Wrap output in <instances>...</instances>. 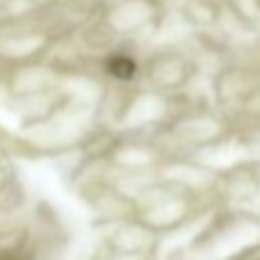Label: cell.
Masks as SVG:
<instances>
[{"instance_id":"obj_1","label":"cell","mask_w":260,"mask_h":260,"mask_svg":"<svg viewBox=\"0 0 260 260\" xmlns=\"http://www.w3.org/2000/svg\"><path fill=\"white\" fill-rule=\"evenodd\" d=\"M108 71L112 73L117 80H130V78L135 76V71H137V67H135V62L126 55H114V57L108 59Z\"/></svg>"},{"instance_id":"obj_2","label":"cell","mask_w":260,"mask_h":260,"mask_svg":"<svg viewBox=\"0 0 260 260\" xmlns=\"http://www.w3.org/2000/svg\"><path fill=\"white\" fill-rule=\"evenodd\" d=\"M0 260H18V258H12V256H3Z\"/></svg>"}]
</instances>
